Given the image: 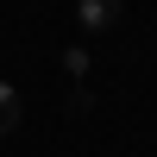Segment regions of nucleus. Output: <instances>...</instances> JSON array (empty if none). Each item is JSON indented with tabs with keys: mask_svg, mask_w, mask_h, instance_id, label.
<instances>
[{
	"mask_svg": "<svg viewBox=\"0 0 157 157\" xmlns=\"http://www.w3.org/2000/svg\"><path fill=\"white\" fill-rule=\"evenodd\" d=\"M19 120H25V101H19V88H13V82H0V138H6Z\"/></svg>",
	"mask_w": 157,
	"mask_h": 157,
	"instance_id": "2",
	"label": "nucleus"
},
{
	"mask_svg": "<svg viewBox=\"0 0 157 157\" xmlns=\"http://www.w3.org/2000/svg\"><path fill=\"white\" fill-rule=\"evenodd\" d=\"M75 19H82V32H113L120 25V0H75Z\"/></svg>",
	"mask_w": 157,
	"mask_h": 157,
	"instance_id": "1",
	"label": "nucleus"
}]
</instances>
